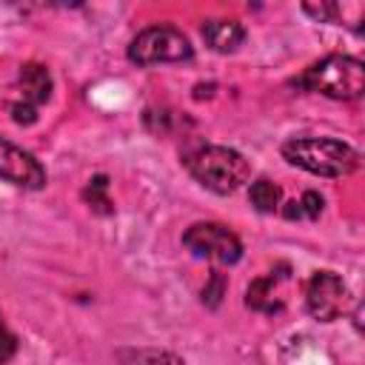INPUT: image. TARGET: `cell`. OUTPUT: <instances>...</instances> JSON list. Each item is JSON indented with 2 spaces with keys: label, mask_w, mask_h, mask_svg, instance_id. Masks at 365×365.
<instances>
[{
  "label": "cell",
  "mask_w": 365,
  "mask_h": 365,
  "mask_svg": "<svg viewBox=\"0 0 365 365\" xmlns=\"http://www.w3.org/2000/svg\"><path fill=\"white\" fill-rule=\"evenodd\" d=\"M282 157L317 177H348L359 168V151L331 137H291L282 143Z\"/></svg>",
  "instance_id": "obj_1"
},
{
  "label": "cell",
  "mask_w": 365,
  "mask_h": 365,
  "mask_svg": "<svg viewBox=\"0 0 365 365\" xmlns=\"http://www.w3.org/2000/svg\"><path fill=\"white\" fill-rule=\"evenodd\" d=\"M294 86L331 100H356L365 91V66L348 54H328L308 66Z\"/></svg>",
  "instance_id": "obj_2"
},
{
  "label": "cell",
  "mask_w": 365,
  "mask_h": 365,
  "mask_svg": "<svg viewBox=\"0 0 365 365\" xmlns=\"http://www.w3.org/2000/svg\"><path fill=\"white\" fill-rule=\"evenodd\" d=\"M185 168L191 171V177L214 191V194H234L251 174L248 160L228 148V145H200L185 157Z\"/></svg>",
  "instance_id": "obj_3"
},
{
  "label": "cell",
  "mask_w": 365,
  "mask_h": 365,
  "mask_svg": "<svg viewBox=\"0 0 365 365\" xmlns=\"http://www.w3.org/2000/svg\"><path fill=\"white\" fill-rule=\"evenodd\" d=\"M194 57L191 40L174 26H148L128 43V60L137 66L182 63Z\"/></svg>",
  "instance_id": "obj_4"
},
{
  "label": "cell",
  "mask_w": 365,
  "mask_h": 365,
  "mask_svg": "<svg viewBox=\"0 0 365 365\" xmlns=\"http://www.w3.org/2000/svg\"><path fill=\"white\" fill-rule=\"evenodd\" d=\"M182 245L197 259H211L217 265H234L242 257L240 237L220 222H194L191 228H185Z\"/></svg>",
  "instance_id": "obj_5"
},
{
  "label": "cell",
  "mask_w": 365,
  "mask_h": 365,
  "mask_svg": "<svg viewBox=\"0 0 365 365\" xmlns=\"http://www.w3.org/2000/svg\"><path fill=\"white\" fill-rule=\"evenodd\" d=\"M351 305V291L345 279L334 271H317L305 285V308L319 322H334Z\"/></svg>",
  "instance_id": "obj_6"
},
{
  "label": "cell",
  "mask_w": 365,
  "mask_h": 365,
  "mask_svg": "<svg viewBox=\"0 0 365 365\" xmlns=\"http://www.w3.org/2000/svg\"><path fill=\"white\" fill-rule=\"evenodd\" d=\"M0 180L23 191H40L46 185V168L31 151L0 137Z\"/></svg>",
  "instance_id": "obj_7"
},
{
  "label": "cell",
  "mask_w": 365,
  "mask_h": 365,
  "mask_svg": "<svg viewBox=\"0 0 365 365\" xmlns=\"http://www.w3.org/2000/svg\"><path fill=\"white\" fill-rule=\"evenodd\" d=\"M17 88H20V100H14V103L37 111L43 103L51 100L54 83H51V74L43 63H26L17 74Z\"/></svg>",
  "instance_id": "obj_8"
},
{
  "label": "cell",
  "mask_w": 365,
  "mask_h": 365,
  "mask_svg": "<svg viewBox=\"0 0 365 365\" xmlns=\"http://www.w3.org/2000/svg\"><path fill=\"white\" fill-rule=\"evenodd\" d=\"M279 271H282V265H279ZM279 271H268L265 277H259V279H254L248 285V291H245V305L248 308H254L259 314H277V311H282V299L274 297V288H277L279 279L288 277V271L285 274H279Z\"/></svg>",
  "instance_id": "obj_9"
},
{
  "label": "cell",
  "mask_w": 365,
  "mask_h": 365,
  "mask_svg": "<svg viewBox=\"0 0 365 365\" xmlns=\"http://www.w3.org/2000/svg\"><path fill=\"white\" fill-rule=\"evenodd\" d=\"M202 40L217 51V54H231L242 46L245 29L237 20H205L202 23Z\"/></svg>",
  "instance_id": "obj_10"
},
{
  "label": "cell",
  "mask_w": 365,
  "mask_h": 365,
  "mask_svg": "<svg viewBox=\"0 0 365 365\" xmlns=\"http://www.w3.org/2000/svg\"><path fill=\"white\" fill-rule=\"evenodd\" d=\"M117 362L120 365H185L177 354L160 351V348H120Z\"/></svg>",
  "instance_id": "obj_11"
},
{
  "label": "cell",
  "mask_w": 365,
  "mask_h": 365,
  "mask_svg": "<svg viewBox=\"0 0 365 365\" xmlns=\"http://www.w3.org/2000/svg\"><path fill=\"white\" fill-rule=\"evenodd\" d=\"M248 200H251V205H254L259 214H274V211L279 208L282 188H279L277 182L259 177V180L251 182V188H248Z\"/></svg>",
  "instance_id": "obj_12"
},
{
  "label": "cell",
  "mask_w": 365,
  "mask_h": 365,
  "mask_svg": "<svg viewBox=\"0 0 365 365\" xmlns=\"http://www.w3.org/2000/svg\"><path fill=\"white\" fill-rule=\"evenodd\" d=\"M83 200L88 202V208L94 214H114V202L108 197V177L97 174L88 180V185L83 188Z\"/></svg>",
  "instance_id": "obj_13"
},
{
  "label": "cell",
  "mask_w": 365,
  "mask_h": 365,
  "mask_svg": "<svg viewBox=\"0 0 365 365\" xmlns=\"http://www.w3.org/2000/svg\"><path fill=\"white\" fill-rule=\"evenodd\" d=\"M225 274H220V271H211L208 274V279H205V288H202V302L208 305V308H217L220 302H222V294H225Z\"/></svg>",
  "instance_id": "obj_14"
},
{
  "label": "cell",
  "mask_w": 365,
  "mask_h": 365,
  "mask_svg": "<svg viewBox=\"0 0 365 365\" xmlns=\"http://www.w3.org/2000/svg\"><path fill=\"white\" fill-rule=\"evenodd\" d=\"M302 11L308 17H314L317 23H336V17H339L336 3H302Z\"/></svg>",
  "instance_id": "obj_15"
},
{
  "label": "cell",
  "mask_w": 365,
  "mask_h": 365,
  "mask_svg": "<svg viewBox=\"0 0 365 365\" xmlns=\"http://www.w3.org/2000/svg\"><path fill=\"white\" fill-rule=\"evenodd\" d=\"M297 202H299V214L308 217V220H317V217L322 214V205H325L322 194H317V191H305Z\"/></svg>",
  "instance_id": "obj_16"
},
{
  "label": "cell",
  "mask_w": 365,
  "mask_h": 365,
  "mask_svg": "<svg viewBox=\"0 0 365 365\" xmlns=\"http://www.w3.org/2000/svg\"><path fill=\"white\" fill-rule=\"evenodd\" d=\"M14 354H17V336L9 331V325L0 317V365H6Z\"/></svg>",
  "instance_id": "obj_17"
},
{
  "label": "cell",
  "mask_w": 365,
  "mask_h": 365,
  "mask_svg": "<svg viewBox=\"0 0 365 365\" xmlns=\"http://www.w3.org/2000/svg\"><path fill=\"white\" fill-rule=\"evenodd\" d=\"M282 214H285L288 220H299V217H302V214H299V202H297V200H294V202H288Z\"/></svg>",
  "instance_id": "obj_18"
}]
</instances>
